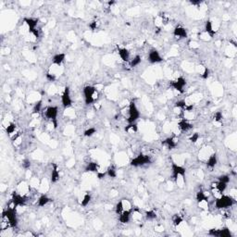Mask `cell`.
Returning a JSON list of instances; mask_svg holds the SVG:
<instances>
[{
	"mask_svg": "<svg viewBox=\"0 0 237 237\" xmlns=\"http://www.w3.org/2000/svg\"><path fill=\"white\" fill-rule=\"evenodd\" d=\"M236 203L235 198L231 195H221L220 197L215 199V208L217 209H227L231 207H233Z\"/></svg>",
	"mask_w": 237,
	"mask_h": 237,
	"instance_id": "obj_1",
	"label": "cell"
},
{
	"mask_svg": "<svg viewBox=\"0 0 237 237\" xmlns=\"http://www.w3.org/2000/svg\"><path fill=\"white\" fill-rule=\"evenodd\" d=\"M84 102L86 105L94 104L97 99L98 98V91L95 86L87 85L84 88Z\"/></svg>",
	"mask_w": 237,
	"mask_h": 237,
	"instance_id": "obj_2",
	"label": "cell"
},
{
	"mask_svg": "<svg viewBox=\"0 0 237 237\" xmlns=\"http://www.w3.org/2000/svg\"><path fill=\"white\" fill-rule=\"evenodd\" d=\"M140 118V112L136 104L133 101H132L129 104V108H128V117H127V122L128 123H134L135 121Z\"/></svg>",
	"mask_w": 237,
	"mask_h": 237,
	"instance_id": "obj_3",
	"label": "cell"
},
{
	"mask_svg": "<svg viewBox=\"0 0 237 237\" xmlns=\"http://www.w3.org/2000/svg\"><path fill=\"white\" fill-rule=\"evenodd\" d=\"M44 114H46V118L52 121L54 128L57 129V114H59V108H57V107H55V106L48 107L46 110V113Z\"/></svg>",
	"mask_w": 237,
	"mask_h": 237,
	"instance_id": "obj_4",
	"label": "cell"
},
{
	"mask_svg": "<svg viewBox=\"0 0 237 237\" xmlns=\"http://www.w3.org/2000/svg\"><path fill=\"white\" fill-rule=\"evenodd\" d=\"M151 162V159L148 157V155H145V154H139L137 157L132 159L131 165L133 167H140V166H144L145 164H148Z\"/></svg>",
	"mask_w": 237,
	"mask_h": 237,
	"instance_id": "obj_5",
	"label": "cell"
},
{
	"mask_svg": "<svg viewBox=\"0 0 237 237\" xmlns=\"http://www.w3.org/2000/svg\"><path fill=\"white\" fill-rule=\"evenodd\" d=\"M208 234L215 237H232V233L228 227H222L221 229H210Z\"/></svg>",
	"mask_w": 237,
	"mask_h": 237,
	"instance_id": "obj_6",
	"label": "cell"
},
{
	"mask_svg": "<svg viewBox=\"0 0 237 237\" xmlns=\"http://www.w3.org/2000/svg\"><path fill=\"white\" fill-rule=\"evenodd\" d=\"M170 87H172L174 90L178 91L179 93H183L184 92V86L186 85V80H185L183 77L180 76L175 81L170 82Z\"/></svg>",
	"mask_w": 237,
	"mask_h": 237,
	"instance_id": "obj_7",
	"label": "cell"
},
{
	"mask_svg": "<svg viewBox=\"0 0 237 237\" xmlns=\"http://www.w3.org/2000/svg\"><path fill=\"white\" fill-rule=\"evenodd\" d=\"M61 103H62L63 107H65V108H69L72 105V97H70L69 87L68 86L64 88L63 94L61 95Z\"/></svg>",
	"mask_w": 237,
	"mask_h": 237,
	"instance_id": "obj_8",
	"label": "cell"
},
{
	"mask_svg": "<svg viewBox=\"0 0 237 237\" xmlns=\"http://www.w3.org/2000/svg\"><path fill=\"white\" fill-rule=\"evenodd\" d=\"M147 59L148 61L152 64H156V63H159L163 60L162 57L159 54V52L157 49H151L148 53V57H147Z\"/></svg>",
	"mask_w": 237,
	"mask_h": 237,
	"instance_id": "obj_9",
	"label": "cell"
},
{
	"mask_svg": "<svg viewBox=\"0 0 237 237\" xmlns=\"http://www.w3.org/2000/svg\"><path fill=\"white\" fill-rule=\"evenodd\" d=\"M171 172H172V178L173 180L179 175L181 176H184L185 177V173H186V170H185L182 166L178 165L176 163H172L171 164Z\"/></svg>",
	"mask_w": 237,
	"mask_h": 237,
	"instance_id": "obj_10",
	"label": "cell"
},
{
	"mask_svg": "<svg viewBox=\"0 0 237 237\" xmlns=\"http://www.w3.org/2000/svg\"><path fill=\"white\" fill-rule=\"evenodd\" d=\"M132 209H128V210H123L122 212L120 214L119 220L121 223H128L130 221L131 218H132Z\"/></svg>",
	"mask_w": 237,
	"mask_h": 237,
	"instance_id": "obj_11",
	"label": "cell"
},
{
	"mask_svg": "<svg viewBox=\"0 0 237 237\" xmlns=\"http://www.w3.org/2000/svg\"><path fill=\"white\" fill-rule=\"evenodd\" d=\"M38 21H38V19H34V18H25L24 19V23L27 25V27L29 29V33L36 29Z\"/></svg>",
	"mask_w": 237,
	"mask_h": 237,
	"instance_id": "obj_12",
	"label": "cell"
},
{
	"mask_svg": "<svg viewBox=\"0 0 237 237\" xmlns=\"http://www.w3.org/2000/svg\"><path fill=\"white\" fill-rule=\"evenodd\" d=\"M178 127L182 132H188L189 130H191L192 128L194 127V125L192 123H190L187 120L183 119L178 122Z\"/></svg>",
	"mask_w": 237,
	"mask_h": 237,
	"instance_id": "obj_13",
	"label": "cell"
},
{
	"mask_svg": "<svg viewBox=\"0 0 237 237\" xmlns=\"http://www.w3.org/2000/svg\"><path fill=\"white\" fill-rule=\"evenodd\" d=\"M173 35L180 39H184V38H187V31L182 26H177L173 30Z\"/></svg>",
	"mask_w": 237,
	"mask_h": 237,
	"instance_id": "obj_14",
	"label": "cell"
},
{
	"mask_svg": "<svg viewBox=\"0 0 237 237\" xmlns=\"http://www.w3.org/2000/svg\"><path fill=\"white\" fill-rule=\"evenodd\" d=\"M65 57H66V55L64 53H59V54H56L53 59H52V64L54 66H57V67H60L61 64L64 62L65 60Z\"/></svg>",
	"mask_w": 237,
	"mask_h": 237,
	"instance_id": "obj_15",
	"label": "cell"
},
{
	"mask_svg": "<svg viewBox=\"0 0 237 237\" xmlns=\"http://www.w3.org/2000/svg\"><path fill=\"white\" fill-rule=\"evenodd\" d=\"M118 52H119V56L121 59H122L124 62H128L130 60V52L129 50L125 47H122V48H119L118 49Z\"/></svg>",
	"mask_w": 237,
	"mask_h": 237,
	"instance_id": "obj_16",
	"label": "cell"
},
{
	"mask_svg": "<svg viewBox=\"0 0 237 237\" xmlns=\"http://www.w3.org/2000/svg\"><path fill=\"white\" fill-rule=\"evenodd\" d=\"M162 145L167 146L169 149H173L176 147L177 145V141L173 138V137H169L167 139H165L163 142H162Z\"/></svg>",
	"mask_w": 237,
	"mask_h": 237,
	"instance_id": "obj_17",
	"label": "cell"
},
{
	"mask_svg": "<svg viewBox=\"0 0 237 237\" xmlns=\"http://www.w3.org/2000/svg\"><path fill=\"white\" fill-rule=\"evenodd\" d=\"M205 33H207L210 38H212L215 34H216V32L215 30L213 29V26H212V22L210 21H206V24H205Z\"/></svg>",
	"mask_w": 237,
	"mask_h": 237,
	"instance_id": "obj_18",
	"label": "cell"
},
{
	"mask_svg": "<svg viewBox=\"0 0 237 237\" xmlns=\"http://www.w3.org/2000/svg\"><path fill=\"white\" fill-rule=\"evenodd\" d=\"M217 162H218V158H217V155L215 153L211 154L210 156H208V158L207 160V166L208 168H214L215 166L217 165Z\"/></svg>",
	"mask_w": 237,
	"mask_h": 237,
	"instance_id": "obj_19",
	"label": "cell"
},
{
	"mask_svg": "<svg viewBox=\"0 0 237 237\" xmlns=\"http://www.w3.org/2000/svg\"><path fill=\"white\" fill-rule=\"evenodd\" d=\"M59 180V172L57 170V166L56 164H53V169L51 171V182L52 183H57Z\"/></svg>",
	"mask_w": 237,
	"mask_h": 237,
	"instance_id": "obj_20",
	"label": "cell"
},
{
	"mask_svg": "<svg viewBox=\"0 0 237 237\" xmlns=\"http://www.w3.org/2000/svg\"><path fill=\"white\" fill-rule=\"evenodd\" d=\"M51 201L50 198L47 195H42L39 198H38V201H37V204L38 206L43 208L44 206H47V205Z\"/></svg>",
	"mask_w": 237,
	"mask_h": 237,
	"instance_id": "obj_21",
	"label": "cell"
},
{
	"mask_svg": "<svg viewBox=\"0 0 237 237\" xmlns=\"http://www.w3.org/2000/svg\"><path fill=\"white\" fill-rule=\"evenodd\" d=\"M86 172H98V164L97 162H89L85 167Z\"/></svg>",
	"mask_w": 237,
	"mask_h": 237,
	"instance_id": "obj_22",
	"label": "cell"
},
{
	"mask_svg": "<svg viewBox=\"0 0 237 237\" xmlns=\"http://www.w3.org/2000/svg\"><path fill=\"white\" fill-rule=\"evenodd\" d=\"M137 131H138V127L135 123H129L125 127V132L127 133L132 134V133L137 132Z\"/></svg>",
	"mask_w": 237,
	"mask_h": 237,
	"instance_id": "obj_23",
	"label": "cell"
},
{
	"mask_svg": "<svg viewBox=\"0 0 237 237\" xmlns=\"http://www.w3.org/2000/svg\"><path fill=\"white\" fill-rule=\"evenodd\" d=\"M172 222H173V225L175 227H178V226H180L181 224L183 222V218L180 215L175 214L173 217H172Z\"/></svg>",
	"mask_w": 237,
	"mask_h": 237,
	"instance_id": "obj_24",
	"label": "cell"
},
{
	"mask_svg": "<svg viewBox=\"0 0 237 237\" xmlns=\"http://www.w3.org/2000/svg\"><path fill=\"white\" fill-rule=\"evenodd\" d=\"M142 62V57L139 55H136L135 57H133V59L130 61V65L131 67H137L138 65H140V63Z\"/></svg>",
	"mask_w": 237,
	"mask_h": 237,
	"instance_id": "obj_25",
	"label": "cell"
},
{
	"mask_svg": "<svg viewBox=\"0 0 237 237\" xmlns=\"http://www.w3.org/2000/svg\"><path fill=\"white\" fill-rule=\"evenodd\" d=\"M196 200L197 202H201L204 200H208V195L205 194V192L200 190L196 193Z\"/></svg>",
	"mask_w": 237,
	"mask_h": 237,
	"instance_id": "obj_26",
	"label": "cell"
},
{
	"mask_svg": "<svg viewBox=\"0 0 237 237\" xmlns=\"http://www.w3.org/2000/svg\"><path fill=\"white\" fill-rule=\"evenodd\" d=\"M16 124L13 123V122H10L7 127H6V132H7L8 134H9V135H12V134H14L15 131H16Z\"/></svg>",
	"mask_w": 237,
	"mask_h": 237,
	"instance_id": "obj_27",
	"label": "cell"
},
{
	"mask_svg": "<svg viewBox=\"0 0 237 237\" xmlns=\"http://www.w3.org/2000/svg\"><path fill=\"white\" fill-rule=\"evenodd\" d=\"M107 175L110 178H116L117 177V170L114 166H110L107 170Z\"/></svg>",
	"mask_w": 237,
	"mask_h": 237,
	"instance_id": "obj_28",
	"label": "cell"
},
{
	"mask_svg": "<svg viewBox=\"0 0 237 237\" xmlns=\"http://www.w3.org/2000/svg\"><path fill=\"white\" fill-rule=\"evenodd\" d=\"M145 218H146V220H148V221H153L157 219V213L154 210H148L145 212Z\"/></svg>",
	"mask_w": 237,
	"mask_h": 237,
	"instance_id": "obj_29",
	"label": "cell"
},
{
	"mask_svg": "<svg viewBox=\"0 0 237 237\" xmlns=\"http://www.w3.org/2000/svg\"><path fill=\"white\" fill-rule=\"evenodd\" d=\"M91 198H92V196H91V195L90 194H85L84 195V198H82V202H81V205L82 207H86L87 205L90 203V201H91Z\"/></svg>",
	"mask_w": 237,
	"mask_h": 237,
	"instance_id": "obj_30",
	"label": "cell"
},
{
	"mask_svg": "<svg viewBox=\"0 0 237 237\" xmlns=\"http://www.w3.org/2000/svg\"><path fill=\"white\" fill-rule=\"evenodd\" d=\"M123 210H124V208H123V205H122V200H120L116 204V206H115V212H116V214L120 215Z\"/></svg>",
	"mask_w": 237,
	"mask_h": 237,
	"instance_id": "obj_31",
	"label": "cell"
},
{
	"mask_svg": "<svg viewBox=\"0 0 237 237\" xmlns=\"http://www.w3.org/2000/svg\"><path fill=\"white\" fill-rule=\"evenodd\" d=\"M186 106H187V104H186V102H185L184 100H179L175 103V107L180 108V110H182L183 111L185 110V107H186Z\"/></svg>",
	"mask_w": 237,
	"mask_h": 237,
	"instance_id": "obj_32",
	"label": "cell"
},
{
	"mask_svg": "<svg viewBox=\"0 0 237 237\" xmlns=\"http://www.w3.org/2000/svg\"><path fill=\"white\" fill-rule=\"evenodd\" d=\"M42 103H43V101L40 100V101H38L37 103L34 105V110H33V114H37L39 113L41 111V108H42Z\"/></svg>",
	"mask_w": 237,
	"mask_h": 237,
	"instance_id": "obj_33",
	"label": "cell"
},
{
	"mask_svg": "<svg viewBox=\"0 0 237 237\" xmlns=\"http://www.w3.org/2000/svg\"><path fill=\"white\" fill-rule=\"evenodd\" d=\"M95 132H97V129H95V128H89V129L84 131V134L85 137H91Z\"/></svg>",
	"mask_w": 237,
	"mask_h": 237,
	"instance_id": "obj_34",
	"label": "cell"
},
{
	"mask_svg": "<svg viewBox=\"0 0 237 237\" xmlns=\"http://www.w3.org/2000/svg\"><path fill=\"white\" fill-rule=\"evenodd\" d=\"M230 180H231V178H230V176L227 175V174L221 175V176H220L219 178H218V182L224 183H227V184L230 183Z\"/></svg>",
	"mask_w": 237,
	"mask_h": 237,
	"instance_id": "obj_35",
	"label": "cell"
},
{
	"mask_svg": "<svg viewBox=\"0 0 237 237\" xmlns=\"http://www.w3.org/2000/svg\"><path fill=\"white\" fill-rule=\"evenodd\" d=\"M198 206L203 210H208V200H204L201 202H198Z\"/></svg>",
	"mask_w": 237,
	"mask_h": 237,
	"instance_id": "obj_36",
	"label": "cell"
},
{
	"mask_svg": "<svg viewBox=\"0 0 237 237\" xmlns=\"http://www.w3.org/2000/svg\"><path fill=\"white\" fill-rule=\"evenodd\" d=\"M122 200V205H123V208L124 210H128V209H132V204L131 202L128 199H121Z\"/></svg>",
	"mask_w": 237,
	"mask_h": 237,
	"instance_id": "obj_37",
	"label": "cell"
},
{
	"mask_svg": "<svg viewBox=\"0 0 237 237\" xmlns=\"http://www.w3.org/2000/svg\"><path fill=\"white\" fill-rule=\"evenodd\" d=\"M209 73H210L209 69H208L207 67H205V68H204V70H203V72L201 73V78L204 79V80H207V79L208 78V77H209Z\"/></svg>",
	"mask_w": 237,
	"mask_h": 237,
	"instance_id": "obj_38",
	"label": "cell"
},
{
	"mask_svg": "<svg viewBox=\"0 0 237 237\" xmlns=\"http://www.w3.org/2000/svg\"><path fill=\"white\" fill-rule=\"evenodd\" d=\"M222 113L221 111H217L214 115V120H215V122H221L222 120Z\"/></svg>",
	"mask_w": 237,
	"mask_h": 237,
	"instance_id": "obj_39",
	"label": "cell"
},
{
	"mask_svg": "<svg viewBox=\"0 0 237 237\" xmlns=\"http://www.w3.org/2000/svg\"><path fill=\"white\" fill-rule=\"evenodd\" d=\"M47 79L49 81V82H55L57 77H56V74L55 73H52V72H47Z\"/></svg>",
	"mask_w": 237,
	"mask_h": 237,
	"instance_id": "obj_40",
	"label": "cell"
},
{
	"mask_svg": "<svg viewBox=\"0 0 237 237\" xmlns=\"http://www.w3.org/2000/svg\"><path fill=\"white\" fill-rule=\"evenodd\" d=\"M198 139H199V134H198L197 132L193 133V135H192V136L190 137V141H191L192 143H194V144L197 142Z\"/></svg>",
	"mask_w": 237,
	"mask_h": 237,
	"instance_id": "obj_41",
	"label": "cell"
},
{
	"mask_svg": "<svg viewBox=\"0 0 237 237\" xmlns=\"http://www.w3.org/2000/svg\"><path fill=\"white\" fill-rule=\"evenodd\" d=\"M97 26H98L97 21H93V22L90 23V25H89V27H90L91 30H93V31L97 30Z\"/></svg>",
	"mask_w": 237,
	"mask_h": 237,
	"instance_id": "obj_42",
	"label": "cell"
},
{
	"mask_svg": "<svg viewBox=\"0 0 237 237\" xmlns=\"http://www.w3.org/2000/svg\"><path fill=\"white\" fill-rule=\"evenodd\" d=\"M22 166H23V168H24V169L28 170V169L30 168V166H31V163H30L29 160H27V159H25V160L23 161V163H22Z\"/></svg>",
	"mask_w": 237,
	"mask_h": 237,
	"instance_id": "obj_43",
	"label": "cell"
},
{
	"mask_svg": "<svg viewBox=\"0 0 237 237\" xmlns=\"http://www.w3.org/2000/svg\"><path fill=\"white\" fill-rule=\"evenodd\" d=\"M107 175V171L106 172H97V178L98 179H103Z\"/></svg>",
	"mask_w": 237,
	"mask_h": 237,
	"instance_id": "obj_44",
	"label": "cell"
},
{
	"mask_svg": "<svg viewBox=\"0 0 237 237\" xmlns=\"http://www.w3.org/2000/svg\"><path fill=\"white\" fill-rule=\"evenodd\" d=\"M155 230L157 231V232H162V231H164V228L162 226H156L155 227Z\"/></svg>",
	"mask_w": 237,
	"mask_h": 237,
	"instance_id": "obj_45",
	"label": "cell"
},
{
	"mask_svg": "<svg viewBox=\"0 0 237 237\" xmlns=\"http://www.w3.org/2000/svg\"><path fill=\"white\" fill-rule=\"evenodd\" d=\"M191 4L192 5H200L201 1H191Z\"/></svg>",
	"mask_w": 237,
	"mask_h": 237,
	"instance_id": "obj_46",
	"label": "cell"
}]
</instances>
